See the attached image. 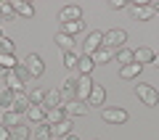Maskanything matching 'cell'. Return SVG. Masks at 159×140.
<instances>
[{"label": "cell", "instance_id": "obj_1", "mask_svg": "<svg viewBox=\"0 0 159 140\" xmlns=\"http://www.w3.org/2000/svg\"><path fill=\"white\" fill-rule=\"evenodd\" d=\"M32 79H34V77L29 74V69L24 66V63H19L16 69H11V72L6 74V85H8V90H13V93L24 90V85H29Z\"/></svg>", "mask_w": 159, "mask_h": 140}, {"label": "cell", "instance_id": "obj_2", "mask_svg": "<svg viewBox=\"0 0 159 140\" xmlns=\"http://www.w3.org/2000/svg\"><path fill=\"white\" fill-rule=\"evenodd\" d=\"M125 42H127V32L125 29H109V32H103V45L111 48V50H122Z\"/></svg>", "mask_w": 159, "mask_h": 140}, {"label": "cell", "instance_id": "obj_3", "mask_svg": "<svg viewBox=\"0 0 159 140\" xmlns=\"http://www.w3.org/2000/svg\"><path fill=\"white\" fill-rule=\"evenodd\" d=\"M135 95H138V101H143L146 106H157L159 103V93L151 85H135Z\"/></svg>", "mask_w": 159, "mask_h": 140}, {"label": "cell", "instance_id": "obj_4", "mask_svg": "<svg viewBox=\"0 0 159 140\" xmlns=\"http://www.w3.org/2000/svg\"><path fill=\"white\" fill-rule=\"evenodd\" d=\"M21 63L29 69V74H32L34 79H37V77H43V72H45V63H43V58H40L37 53H27Z\"/></svg>", "mask_w": 159, "mask_h": 140}, {"label": "cell", "instance_id": "obj_5", "mask_svg": "<svg viewBox=\"0 0 159 140\" xmlns=\"http://www.w3.org/2000/svg\"><path fill=\"white\" fill-rule=\"evenodd\" d=\"M93 85H96V82H93L90 77L80 74V77H77V93H74V95H77V101H82V103H85L88 98H90V93H93Z\"/></svg>", "mask_w": 159, "mask_h": 140}, {"label": "cell", "instance_id": "obj_6", "mask_svg": "<svg viewBox=\"0 0 159 140\" xmlns=\"http://www.w3.org/2000/svg\"><path fill=\"white\" fill-rule=\"evenodd\" d=\"M98 48H103V32H90L82 42V50H85V56H93Z\"/></svg>", "mask_w": 159, "mask_h": 140}, {"label": "cell", "instance_id": "obj_7", "mask_svg": "<svg viewBox=\"0 0 159 140\" xmlns=\"http://www.w3.org/2000/svg\"><path fill=\"white\" fill-rule=\"evenodd\" d=\"M101 116H103L106 124H122V122H127V111H125V108H103Z\"/></svg>", "mask_w": 159, "mask_h": 140}, {"label": "cell", "instance_id": "obj_8", "mask_svg": "<svg viewBox=\"0 0 159 140\" xmlns=\"http://www.w3.org/2000/svg\"><path fill=\"white\" fill-rule=\"evenodd\" d=\"M64 114H66V119H74V116H85L88 114V106L82 101H66L64 103Z\"/></svg>", "mask_w": 159, "mask_h": 140}, {"label": "cell", "instance_id": "obj_9", "mask_svg": "<svg viewBox=\"0 0 159 140\" xmlns=\"http://www.w3.org/2000/svg\"><path fill=\"white\" fill-rule=\"evenodd\" d=\"M127 8H130V13L138 19V21H148V19L154 16V11H151V6H148V3H130Z\"/></svg>", "mask_w": 159, "mask_h": 140}, {"label": "cell", "instance_id": "obj_10", "mask_svg": "<svg viewBox=\"0 0 159 140\" xmlns=\"http://www.w3.org/2000/svg\"><path fill=\"white\" fill-rule=\"evenodd\" d=\"M24 116H27L29 124H43V122H48V111H45L43 106H29Z\"/></svg>", "mask_w": 159, "mask_h": 140}, {"label": "cell", "instance_id": "obj_11", "mask_svg": "<svg viewBox=\"0 0 159 140\" xmlns=\"http://www.w3.org/2000/svg\"><path fill=\"white\" fill-rule=\"evenodd\" d=\"M58 19H61V24L80 21V19H82V8H80V6H64L61 13H58Z\"/></svg>", "mask_w": 159, "mask_h": 140}, {"label": "cell", "instance_id": "obj_12", "mask_svg": "<svg viewBox=\"0 0 159 140\" xmlns=\"http://www.w3.org/2000/svg\"><path fill=\"white\" fill-rule=\"evenodd\" d=\"M51 132H53V140H64L72 135V119H64L58 124H51Z\"/></svg>", "mask_w": 159, "mask_h": 140}, {"label": "cell", "instance_id": "obj_13", "mask_svg": "<svg viewBox=\"0 0 159 140\" xmlns=\"http://www.w3.org/2000/svg\"><path fill=\"white\" fill-rule=\"evenodd\" d=\"M61 90H45V101H43V108L51 111V108H61Z\"/></svg>", "mask_w": 159, "mask_h": 140}, {"label": "cell", "instance_id": "obj_14", "mask_svg": "<svg viewBox=\"0 0 159 140\" xmlns=\"http://www.w3.org/2000/svg\"><path fill=\"white\" fill-rule=\"evenodd\" d=\"M29 106H32V101H29V93H27V90H19L16 98H13V111L27 114V108H29Z\"/></svg>", "mask_w": 159, "mask_h": 140}, {"label": "cell", "instance_id": "obj_15", "mask_svg": "<svg viewBox=\"0 0 159 140\" xmlns=\"http://www.w3.org/2000/svg\"><path fill=\"white\" fill-rule=\"evenodd\" d=\"M114 58H117V50H111V48H106V45L93 53V61L96 63H109V61H114Z\"/></svg>", "mask_w": 159, "mask_h": 140}, {"label": "cell", "instance_id": "obj_16", "mask_svg": "<svg viewBox=\"0 0 159 140\" xmlns=\"http://www.w3.org/2000/svg\"><path fill=\"white\" fill-rule=\"evenodd\" d=\"M96 69V61H93V56H80V63H77V74H85V77H90V72Z\"/></svg>", "mask_w": 159, "mask_h": 140}, {"label": "cell", "instance_id": "obj_17", "mask_svg": "<svg viewBox=\"0 0 159 140\" xmlns=\"http://www.w3.org/2000/svg\"><path fill=\"white\" fill-rule=\"evenodd\" d=\"M135 53V63H154V58H157V53L151 50V48H138V50H133Z\"/></svg>", "mask_w": 159, "mask_h": 140}, {"label": "cell", "instance_id": "obj_18", "mask_svg": "<svg viewBox=\"0 0 159 140\" xmlns=\"http://www.w3.org/2000/svg\"><path fill=\"white\" fill-rule=\"evenodd\" d=\"M103 101H106L103 85H93V93H90V98H88V103H90V106H103Z\"/></svg>", "mask_w": 159, "mask_h": 140}, {"label": "cell", "instance_id": "obj_19", "mask_svg": "<svg viewBox=\"0 0 159 140\" xmlns=\"http://www.w3.org/2000/svg\"><path fill=\"white\" fill-rule=\"evenodd\" d=\"M11 6H13V11H16V16H24V19H32L34 16V8L29 6V3H24V0H13Z\"/></svg>", "mask_w": 159, "mask_h": 140}, {"label": "cell", "instance_id": "obj_20", "mask_svg": "<svg viewBox=\"0 0 159 140\" xmlns=\"http://www.w3.org/2000/svg\"><path fill=\"white\" fill-rule=\"evenodd\" d=\"M56 45L64 53H74V37H69V34H64V32L56 34Z\"/></svg>", "mask_w": 159, "mask_h": 140}, {"label": "cell", "instance_id": "obj_21", "mask_svg": "<svg viewBox=\"0 0 159 140\" xmlns=\"http://www.w3.org/2000/svg\"><path fill=\"white\" fill-rule=\"evenodd\" d=\"M141 72H143V66H141V63H127V66H122V69H119V77H122V79H135Z\"/></svg>", "mask_w": 159, "mask_h": 140}, {"label": "cell", "instance_id": "obj_22", "mask_svg": "<svg viewBox=\"0 0 159 140\" xmlns=\"http://www.w3.org/2000/svg\"><path fill=\"white\" fill-rule=\"evenodd\" d=\"M13 98H16V93L6 87L0 93V108H3V111H13Z\"/></svg>", "mask_w": 159, "mask_h": 140}, {"label": "cell", "instance_id": "obj_23", "mask_svg": "<svg viewBox=\"0 0 159 140\" xmlns=\"http://www.w3.org/2000/svg\"><path fill=\"white\" fill-rule=\"evenodd\" d=\"M34 138H37V140H53V132H51V122L34 124Z\"/></svg>", "mask_w": 159, "mask_h": 140}, {"label": "cell", "instance_id": "obj_24", "mask_svg": "<svg viewBox=\"0 0 159 140\" xmlns=\"http://www.w3.org/2000/svg\"><path fill=\"white\" fill-rule=\"evenodd\" d=\"M11 140H29V124H16L11 127Z\"/></svg>", "mask_w": 159, "mask_h": 140}, {"label": "cell", "instance_id": "obj_25", "mask_svg": "<svg viewBox=\"0 0 159 140\" xmlns=\"http://www.w3.org/2000/svg\"><path fill=\"white\" fill-rule=\"evenodd\" d=\"M0 122L11 129V127H16V124H21V114L19 111H3V119H0Z\"/></svg>", "mask_w": 159, "mask_h": 140}, {"label": "cell", "instance_id": "obj_26", "mask_svg": "<svg viewBox=\"0 0 159 140\" xmlns=\"http://www.w3.org/2000/svg\"><path fill=\"white\" fill-rule=\"evenodd\" d=\"M117 63H122V66H127V63H135V53H133L130 48H122V50H117Z\"/></svg>", "mask_w": 159, "mask_h": 140}, {"label": "cell", "instance_id": "obj_27", "mask_svg": "<svg viewBox=\"0 0 159 140\" xmlns=\"http://www.w3.org/2000/svg\"><path fill=\"white\" fill-rule=\"evenodd\" d=\"M82 29H85V24H82V21H69V24H61V32H64V34H69V37L80 34Z\"/></svg>", "mask_w": 159, "mask_h": 140}, {"label": "cell", "instance_id": "obj_28", "mask_svg": "<svg viewBox=\"0 0 159 140\" xmlns=\"http://www.w3.org/2000/svg\"><path fill=\"white\" fill-rule=\"evenodd\" d=\"M13 48H16V42L11 37H6V34H0V53L3 56H13Z\"/></svg>", "mask_w": 159, "mask_h": 140}, {"label": "cell", "instance_id": "obj_29", "mask_svg": "<svg viewBox=\"0 0 159 140\" xmlns=\"http://www.w3.org/2000/svg\"><path fill=\"white\" fill-rule=\"evenodd\" d=\"M27 93H29V101H32V106H43V101H45V90L27 87Z\"/></svg>", "mask_w": 159, "mask_h": 140}, {"label": "cell", "instance_id": "obj_30", "mask_svg": "<svg viewBox=\"0 0 159 140\" xmlns=\"http://www.w3.org/2000/svg\"><path fill=\"white\" fill-rule=\"evenodd\" d=\"M77 63H80V56H77V53H64V66H66L69 72L77 74Z\"/></svg>", "mask_w": 159, "mask_h": 140}, {"label": "cell", "instance_id": "obj_31", "mask_svg": "<svg viewBox=\"0 0 159 140\" xmlns=\"http://www.w3.org/2000/svg\"><path fill=\"white\" fill-rule=\"evenodd\" d=\"M0 66L6 69V72H11V69L19 66V61H16V56H3V53H0Z\"/></svg>", "mask_w": 159, "mask_h": 140}, {"label": "cell", "instance_id": "obj_32", "mask_svg": "<svg viewBox=\"0 0 159 140\" xmlns=\"http://www.w3.org/2000/svg\"><path fill=\"white\" fill-rule=\"evenodd\" d=\"M64 119H66L64 108H51V111H48V122L51 124H58V122H64Z\"/></svg>", "mask_w": 159, "mask_h": 140}, {"label": "cell", "instance_id": "obj_33", "mask_svg": "<svg viewBox=\"0 0 159 140\" xmlns=\"http://www.w3.org/2000/svg\"><path fill=\"white\" fill-rule=\"evenodd\" d=\"M0 16H3V19H13V16H16V11H13L11 3H0Z\"/></svg>", "mask_w": 159, "mask_h": 140}, {"label": "cell", "instance_id": "obj_34", "mask_svg": "<svg viewBox=\"0 0 159 140\" xmlns=\"http://www.w3.org/2000/svg\"><path fill=\"white\" fill-rule=\"evenodd\" d=\"M127 6H130V3H125V0H111V3H109L111 11H122V8H127Z\"/></svg>", "mask_w": 159, "mask_h": 140}, {"label": "cell", "instance_id": "obj_35", "mask_svg": "<svg viewBox=\"0 0 159 140\" xmlns=\"http://www.w3.org/2000/svg\"><path fill=\"white\" fill-rule=\"evenodd\" d=\"M0 140H11V129H8L3 122H0Z\"/></svg>", "mask_w": 159, "mask_h": 140}, {"label": "cell", "instance_id": "obj_36", "mask_svg": "<svg viewBox=\"0 0 159 140\" xmlns=\"http://www.w3.org/2000/svg\"><path fill=\"white\" fill-rule=\"evenodd\" d=\"M148 6H151V11H154V13H159V0H151Z\"/></svg>", "mask_w": 159, "mask_h": 140}, {"label": "cell", "instance_id": "obj_37", "mask_svg": "<svg viewBox=\"0 0 159 140\" xmlns=\"http://www.w3.org/2000/svg\"><path fill=\"white\" fill-rule=\"evenodd\" d=\"M64 140H80V138H77V135L72 132V135H69V138H64Z\"/></svg>", "mask_w": 159, "mask_h": 140}, {"label": "cell", "instance_id": "obj_38", "mask_svg": "<svg viewBox=\"0 0 159 140\" xmlns=\"http://www.w3.org/2000/svg\"><path fill=\"white\" fill-rule=\"evenodd\" d=\"M154 66H157V69H159V53H157V58H154Z\"/></svg>", "mask_w": 159, "mask_h": 140}, {"label": "cell", "instance_id": "obj_39", "mask_svg": "<svg viewBox=\"0 0 159 140\" xmlns=\"http://www.w3.org/2000/svg\"><path fill=\"white\" fill-rule=\"evenodd\" d=\"M6 74H8V72H6V69H3V66H0V77H6Z\"/></svg>", "mask_w": 159, "mask_h": 140}, {"label": "cell", "instance_id": "obj_40", "mask_svg": "<svg viewBox=\"0 0 159 140\" xmlns=\"http://www.w3.org/2000/svg\"><path fill=\"white\" fill-rule=\"evenodd\" d=\"M0 21H3V16H0Z\"/></svg>", "mask_w": 159, "mask_h": 140}]
</instances>
